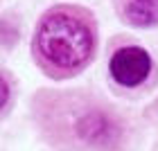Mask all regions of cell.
I'll list each match as a JSON object with an SVG mask.
<instances>
[{"label": "cell", "instance_id": "cell-1", "mask_svg": "<svg viewBox=\"0 0 158 151\" xmlns=\"http://www.w3.org/2000/svg\"><path fill=\"white\" fill-rule=\"evenodd\" d=\"M97 34L88 9L59 5L43 14L32 41L34 59L52 79L79 75L95 54Z\"/></svg>", "mask_w": 158, "mask_h": 151}, {"label": "cell", "instance_id": "cell-2", "mask_svg": "<svg viewBox=\"0 0 158 151\" xmlns=\"http://www.w3.org/2000/svg\"><path fill=\"white\" fill-rule=\"evenodd\" d=\"M152 56L140 45H124L113 52L109 61V72L113 81L122 88H138L152 75Z\"/></svg>", "mask_w": 158, "mask_h": 151}, {"label": "cell", "instance_id": "cell-3", "mask_svg": "<svg viewBox=\"0 0 158 151\" xmlns=\"http://www.w3.org/2000/svg\"><path fill=\"white\" fill-rule=\"evenodd\" d=\"M122 14L131 25L138 27L158 25V0H124Z\"/></svg>", "mask_w": 158, "mask_h": 151}, {"label": "cell", "instance_id": "cell-4", "mask_svg": "<svg viewBox=\"0 0 158 151\" xmlns=\"http://www.w3.org/2000/svg\"><path fill=\"white\" fill-rule=\"evenodd\" d=\"M7 102H9V84H7V79L0 75V111L7 106Z\"/></svg>", "mask_w": 158, "mask_h": 151}]
</instances>
